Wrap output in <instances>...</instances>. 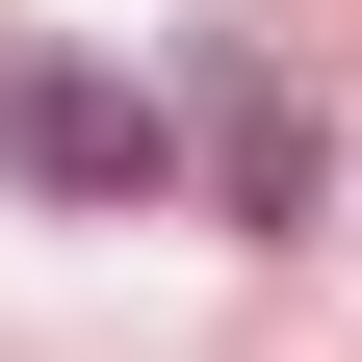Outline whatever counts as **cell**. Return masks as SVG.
Instances as JSON below:
<instances>
[{
    "instance_id": "1",
    "label": "cell",
    "mask_w": 362,
    "mask_h": 362,
    "mask_svg": "<svg viewBox=\"0 0 362 362\" xmlns=\"http://www.w3.org/2000/svg\"><path fill=\"white\" fill-rule=\"evenodd\" d=\"M0 181H26V207H156L181 104L156 78H78V52H0Z\"/></svg>"
},
{
    "instance_id": "2",
    "label": "cell",
    "mask_w": 362,
    "mask_h": 362,
    "mask_svg": "<svg viewBox=\"0 0 362 362\" xmlns=\"http://www.w3.org/2000/svg\"><path fill=\"white\" fill-rule=\"evenodd\" d=\"M181 181H207L233 233H310V78L259 52V26H207V52H181Z\"/></svg>"
}]
</instances>
